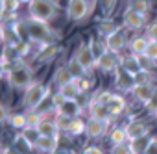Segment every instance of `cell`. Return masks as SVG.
Wrapping results in <instances>:
<instances>
[{
	"mask_svg": "<svg viewBox=\"0 0 157 154\" xmlns=\"http://www.w3.org/2000/svg\"><path fill=\"white\" fill-rule=\"evenodd\" d=\"M26 26H28V41L30 43H39L43 47L56 43V32L50 28L48 22L37 21V19H26Z\"/></svg>",
	"mask_w": 157,
	"mask_h": 154,
	"instance_id": "6da1fadb",
	"label": "cell"
},
{
	"mask_svg": "<svg viewBox=\"0 0 157 154\" xmlns=\"http://www.w3.org/2000/svg\"><path fill=\"white\" fill-rule=\"evenodd\" d=\"M59 13V6L54 0H32L28 4V17L43 22H52Z\"/></svg>",
	"mask_w": 157,
	"mask_h": 154,
	"instance_id": "7a4b0ae2",
	"label": "cell"
},
{
	"mask_svg": "<svg viewBox=\"0 0 157 154\" xmlns=\"http://www.w3.org/2000/svg\"><path fill=\"white\" fill-rule=\"evenodd\" d=\"M8 84L13 87V89H28L32 84H33V74H32V69L24 63H17L13 65L11 69H8Z\"/></svg>",
	"mask_w": 157,
	"mask_h": 154,
	"instance_id": "3957f363",
	"label": "cell"
},
{
	"mask_svg": "<svg viewBox=\"0 0 157 154\" xmlns=\"http://www.w3.org/2000/svg\"><path fill=\"white\" fill-rule=\"evenodd\" d=\"M48 95H50V89H48L44 84L33 82V84L24 91V97H22V106H24V110H37Z\"/></svg>",
	"mask_w": 157,
	"mask_h": 154,
	"instance_id": "277c9868",
	"label": "cell"
},
{
	"mask_svg": "<svg viewBox=\"0 0 157 154\" xmlns=\"http://www.w3.org/2000/svg\"><path fill=\"white\" fill-rule=\"evenodd\" d=\"M91 15L89 0H68L67 4V19L72 22H82Z\"/></svg>",
	"mask_w": 157,
	"mask_h": 154,
	"instance_id": "5b68a950",
	"label": "cell"
},
{
	"mask_svg": "<svg viewBox=\"0 0 157 154\" xmlns=\"http://www.w3.org/2000/svg\"><path fill=\"white\" fill-rule=\"evenodd\" d=\"M74 58L80 61V65L87 71V72H91L93 69H96V59H98V56H96V52L93 50V47L89 45V43H80L78 45V48H76V52H74Z\"/></svg>",
	"mask_w": 157,
	"mask_h": 154,
	"instance_id": "8992f818",
	"label": "cell"
},
{
	"mask_svg": "<svg viewBox=\"0 0 157 154\" xmlns=\"http://www.w3.org/2000/svg\"><path fill=\"white\" fill-rule=\"evenodd\" d=\"M96 69L105 72V74H115L120 69V56L115 52H104L102 56H98L96 59Z\"/></svg>",
	"mask_w": 157,
	"mask_h": 154,
	"instance_id": "52a82bcc",
	"label": "cell"
},
{
	"mask_svg": "<svg viewBox=\"0 0 157 154\" xmlns=\"http://www.w3.org/2000/svg\"><path fill=\"white\" fill-rule=\"evenodd\" d=\"M115 86L122 93H131L135 89V76L131 72L124 71V69H118L115 72Z\"/></svg>",
	"mask_w": 157,
	"mask_h": 154,
	"instance_id": "ba28073f",
	"label": "cell"
},
{
	"mask_svg": "<svg viewBox=\"0 0 157 154\" xmlns=\"http://www.w3.org/2000/svg\"><path fill=\"white\" fill-rule=\"evenodd\" d=\"M122 22H124V26L129 28V30H140V28H144V24H146V15H140V13L135 11L133 8H128V10L124 11V15H122Z\"/></svg>",
	"mask_w": 157,
	"mask_h": 154,
	"instance_id": "9c48e42d",
	"label": "cell"
},
{
	"mask_svg": "<svg viewBox=\"0 0 157 154\" xmlns=\"http://www.w3.org/2000/svg\"><path fill=\"white\" fill-rule=\"evenodd\" d=\"M124 128H126V134H128V141H133L137 137H142V136L150 134L148 124L144 121H140V119H131L129 123L124 124Z\"/></svg>",
	"mask_w": 157,
	"mask_h": 154,
	"instance_id": "30bf717a",
	"label": "cell"
},
{
	"mask_svg": "<svg viewBox=\"0 0 157 154\" xmlns=\"http://www.w3.org/2000/svg\"><path fill=\"white\" fill-rule=\"evenodd\" d=\"M104 41H105L107 50H109V52H115V54L122 52V50L129 45V43H128V39H126V34H124L122 30H117L115 34H111V35H109V37H105Z\"/></svg>",
	"mask_w": 157,
	"mask_h": 154,
	"instance_id": "8fae6325",
	"label": "cell"
},
{
	"mask_svg": "<svg viewBox=\"0 0 157 154\" xmlns=\"http://www.w3.org/2000/svg\"><path fill=\"white\" fill-rule=\"evenodd\" d=\"M57 93H59L65 100H78V97L83 93V89H82V86H80V80H72L70 84H65V86L57 87Z\"/></svg>",
	"mask_w": 157,
	"mask_h": 154,
	"instance_id": "7c38bea8",
	"label": "cell"
},
{
	"mask_svg": "<svg viewBox=\"0 0 157 154\" xmlns=\"http://www.w3.org/2000/svg\"><path fill=\"white\" fill-rule=\"evenodd\" d=\"M89 115H91V119H98V121H104V123H111V119H113L107 104H102V102H96V100H93V104L89 108Z\"/></svg>",
	"mask_w": 157,
	"mask_h": 154,
	"instance_id": "4fadbf2b",
	"label": "cell"
},
{
	"mask_svg": "<svg viewBox=\"0 0 157 154\" xmlns=\"http://www.w3.org/2000/svg\"><path fill=\"white\" fill-rule=\"evenodd\" d=\"M107 126H109V123H104V121H98V119H89L85 136L89 139H98V137H102L107 132Z\"/></svg>",
	"mask_w": 157,
	"mask_h": 154,
	"instance_id": "5bb4252c",
	"label": "cell"
},
{
	"mask_svg": "<svg viewBox=\"0 0 157 154\" xmlns=\"http://www.w3.org/2000/svg\"><path fill=\"white\" fill-rule=\"evenodd\" d=\"M57 52H59V45H57V43L46 45V47H43L41 52L35 56V63H39V65H46V63H50V61L57 56Z\"/></svg>",
	"mask_w": 157,
	"mask_h": 154,
	"instance_id": "9a60e30c",
	"label": "cell"
},
{
	"mask_svg": "<svg viewBox=\"0 0 157 154\" xmlns=\"http://www.w3.org/2000/svg\"><path fill=\"white\" fill-rule=\"evenodd\" d=\"M148 45H150L148 35H135V37H131V41H129L128 47H129V52L133 56H142V54H146Z\"/></svg>",
	"mask_w": 157,
	"mask_h": 154,
	"instance_id": "2e32d148",
	"label": "cell"
},
{
	"mask_svg": "<svg viewBox=\"0 0 157 154\" xmlns=\"http://www.w3.org/2000/svg\"><path fill=\"white\" fill-rule=\"evenodd\" d=\"M155 89H157V87H155L153 84H148V86H135V89L131 91V95H133L135 100H139V102H142V104L146 106L148 100L153 97Z\"/></svg>",
	"mask_w": 157,
	"mask_h": 154,
	"instance_id": "e0dca14e",
	"label": "cell"
},
{
	"mask_svg": "<svg viewBox=\"0 0 157 154\" xmlns=\"http://www.w3.org/2000/svg\"><path fill=\"white\" fill-rule=\"evenodd\" d=\"M57 145H59V137H46V136H41V139L37 141L35 145V150L41 152V154H54L57 150Z\"/></svg>",
	"mask_w": 157,
	"mask_h": 154,
	"instance_id": "ac0fdd59",
	"label": "cell"
},
{
	"mask_svg": "<svg viewBox=\"0 0 157 154\" xmlns=\"http://www.w3.org/2000/svg\"><path fill=\"white\" fill-rule=\"evenodd\" d=\"M37 130L41 132V136H46V137H59V134H61L59 128L56 126V121L54 119H48L46 115L37 124Z\"/></svg>",
	"mask_w": 157,
	"mask_h": 154,
	"instance_id": "d6986e66",
	"label": "cell"
},
{
	"mask_svg": "<svg viewBox=\"0 0 157 154\" xmlns=\"http://www.w3.org/2000/svg\"><path fill=\"white\" fill-rule=\"evenodd\" d=\"M72 80H74V78H72V74H70L67 63H65V65H59V67L54 71V74H52V82H54L57 87H61V86H65V84H70Z\"/></svg>",
	"mask_w": 157,
	"mask_h": 154,
	"instance_id": "ffe728a7",
	"label": "cell"
},
{
	"mask_svg": "<svg viewBox=\"0 0 157 154\" xmlns=\"http://www.w3.org/2000/svg\"><path fill=\"white\" fill-rule=\"evenodd\" d=\"M120 69H124V71L131 72L133 76H135L137 72H140V71H142V67H140L139 56H133V54L122 56V58H120Z\"/></svg>",
	"mask_w": 157,
	"mask_h": 154,
	"instance_id": "44dd1931",
	"label": "cell"
},
{
	"mask_svg": "<svg viewBox=\"0 0 157 154\" xmlns=\"http://www.w3.org/2000/svg\"><path fill=\"white\" fill-rule=\"evenodd\" d=\"M57 113H63V115H68V117H80L82 115V106L78 104V100H65V104L61 108L56 110Z\"/></svg>",
	"mask_w": 157,
	"mask_h": 154,
	"instance_id": "7402d4cb",
	"label": "cell"
},
{
	"mask_svg": "<svg viewBox=\"0 0 157 154\" xmlns=\"http://www.w3.org/2000/svg\"><path fill=\"white\" fill-rule=\"evenodd\" d=\"M107 108H109V111H111L113 117H118L126 110V99L122 95H113L109 99V102H107Z\"/></svg>",
	"mask_w": 157,
	"mask_h": 154,
	"instance_id": "603a6c76",
	"label": "cell"
},
{
	"mask_svg": "<svg viewBox=\"0 0 157 154\" xmlns=\"http://www.w3.org/2000/svg\"><path fill=\"white\" fill-rule=\"evenodd\" d=\"M151 139H153V137L148 134V136H142V137H137V139L129 141V147H131L133 154H146V150H148Z\"/></svg>",
	"mask_w": 157,
	"mask_h": 154,
	"instance_id": "cb8c5ba5",
	"label": "cell"
},
{
	"mask_svg": "<svg viewBox=\"0 0 157 154\" xmlns=\"http://www.w3.org/2000/svg\"><path fill=\"white\" fill-rule=\"evenodd\" d=\"M117 30H120V26L115 22V21H111V19H102L100 21V24H98V32H100V35L105 39V37H109L111 34H115Z\"/></svg>",
	"mask_w": 157,
	"mask_h": 154,
	"instance_id": "d4e9b609",
	"label": "cell"
},
{
	"mask_svg": "<svg viewBox=\"0 0 157 154\" xmlns=\"http://www.w3.org/2000/svg\"><path fill=\"white\" fill-rule=\"evenodd\" d=\"M67 67H68V71H70V74H72L74 80H83V76L87 74V71L80 65V61H78L74 56L67 61Z\"/></svg>",
	"mask_w": 157,
	"mask_h": 154,
	"instance_id": "484cf974",
	"label": "cell"
},
{
	"mask_svg": "<svg viewBox=\"0 0 157 154\" xmlns=\"http://www.w3.org/2000/svg\"><path fill=\"white\" fill-rule=\"evenodd\" d=\"M19 134H21V136H22V137H24V139L33 147V148H35L37 141L41 139V132L37 130V126H26V128H24V130H21Z\"/></svg>",
	"mask_w": 157,
	"mask_h": 154,
	"instance_id": "4316f807",
	"label": "cell"
},
{
	"mask_svg": "<svg viewBox=\"0 0 157 154\" xmlns=\"http://www.w3.org/2000/svg\"><path fill=\"white\" fill-rule=\"evenodd\" d=\"M109 143L111 145H120V143H128V134L124 126H115L109 132Z\"/></svg>",
	"mask_w": 157,
	"mask_h": 154,
	"instance_id": "83f0119b",
	"label": "cell"
},
{
	"mask_svg": "<svg viewBox=\"0 0 157 154\" xmlns=\"http://www.w3.org/2000/svg\"><path fill=\"white\" fill-rule=\"evenodd\" d=\"M85 130H87V123L80 115V117H74L72 119V124H70V128H68L67 134H70V136H82V134H85Z\"/></svg>",
	"mask_w": 157,
	"mask_h": 154,
	"instance_id": "f1b7e54d",
	"label": "cell"
},
{
	"mask_svg": "<svg viewBox=\"0 0 157 154\" xmlns=\"http://www.w3.org/2000/svg\"><path fill=\"white\" fill-rule=\"evenodd\" d=\"M72 119L74 117H68V115H63V113H54V121H56V126L59 128V132H68L70 124H72Z\"/></svg>",
	"mask_w": 157,
	"mask_h": 154,
	"instance_id": "f546056e",
	"label": "cell"
},
{
	"mask_svg": "<svg viewBox=\"0 0 157 154\" xmlns=\"http://www.w3.org/2000/svg\"><path fill=\"white\" fill-rule=\"evenodd\" d=\"M10 124H11L13 128H17V130H24V128L28 126L26 113H24V111H21V113H13V115L10 117Z\"/></svg>",
	"mask_w": 157,
	"mask_h": 154,
	"instance_id": "4dcf8cb0",
	"label": "cell"
},
{
	"mask_svg": "<svg viewBox=\"0 0 157 154\" xmlns=\"http://www.w3.org/2000/svg\"><path fill=\"white\" fill-rule=\"evenodd\" d=\"M153 84V72L151 71H140L135 74V86H148Z\"/></svg>",
	"mask_w": 157,
	"mask_h": 154,
	"instance_id": "1f68e13d",
	"label": "cell"
},
{
	"mask_svg": "<svg viewBox=\"0 0 157 154\" xmlns=\"http://www.w3.org/2000/svg\"><path fill=\"white\" fill-rule=\"evenodd\" d=\"M129 8H133L140 15H148L150 10H151V2H150V0H131V6Z\"/></svg>",
	"mask_w": 157,
	"mask_h": 154,
	"instance_id": "d6a6232c",
	"label": "cell"
},
{
	"mask_svg": "<svg viewBox=\"0 0 157 154\" xmlns=\"http://www.w3.org/2000/svg\"><path fill=\"white\" fill-rule=\"evenodd\" d=\"M13 147H15L19 152H22V154H30V152H33V150H35V148H33V147H32V145H30V143L21 136V134L15 137V145H13Z\"/></svg>",
	"mask_w": 157,
	"mask_h": 154,
	"instance_id": "836d02e7",
	"label": "cell"
},
{
	"mask_svg": "<svg viewBox=\"0 0 157 154\" xmlns=\"http://www.w3.org/2000/svg\"><path fill=\"white\" fill-rule=\"evenodd\" d=\"M98 2H100V8H102L104 15L109 17V15L115 11V8H117V4H118V0H98Z\"/></svg>",
	"mask_w": 157,
	"mask_h": 154,
	"instance_id": "e575fe53",
	"label": "cell"
},
{
	"mask_svg": "<svg viewBox=\"0 0 157 154\" xmlns=\"http://www.w3.org/2000/svg\"><path fill=\"white\" fill-rule=\"evenodd\" d=\"M109 154H133V150H131L129 141H128V143H120V145H111Z\"/></svg>",
	"mask_w": 157,
	"mask_h": 154,
	"instance_id": "d590c367",
	"label": "cell"
},
{
	"mask_svg": "<svg viewBox=\"0 0 157 154\" xmlns=\"http://www.w3.org/2000/svg\"><path fill=\"white\" fill-rule=\"evenodd\" d=\"M19 2L17 0H2V13L4 11H10V13H17V10H19Z\"/></svg>",
	"mask_w": 157,
	"mask_h": 154,
	"instance_id": "8d00e7d4",
	"label": "cell"
},
{
	"mask_svg": "<svg viewBox=\"0 0 157 154\" xmlns=\"http://www.w3.org/2000/svg\"><path fill=\"white\" fill-rule=\"evenodd\" d=\"M139 61H140V67H142V71H153V67H155V61H153L151 58H148L146 54L139 56Z\"/></svg>",
	"mask_w": 157,
	"mask_h": 154,
	"instance_id": "74e56055",
	"label": "cell"
},
{
	"mask_svg": "<svg viewBox=\"0 0 157 154\" xmlns=\"http://www.w3.org/2000/svg\"><path fill=\"white\" fill-rule=\"evenodd\" d=\"M146 110H148L151 115H155V113H157V89H155L153 97L148 100V104H146Z\"/></svg>",
	"mask_w": 157,
	"mask_h": 154,
	"instance_id": "f35d334b",
	"label": "cell"
},
{
	"mask_svg": "<svg viewBox=\"0 0 157 154\" xmlns=\"http://www.w3.org/2000/svg\"><path fill=\"white\" fill-rule=\"evenodd\" d=\"M146 56L151 58L153 61H157V41H150L148 50H146Z\"/></svg>",
	"mask_w": 157,
	"mask_h": 154,
	"instance_id": "ab89813d",
	"label": "cell"
},
{
	"mask_svg": "<svg viewBox=\"0 0 157 154\" xmlns=\"http://www.w3.org/2000/svg\"><path fill=\"white\" fill-rule=\"evenodd\" d=\"M146 35H148V39H150V41H157V21H155V22H151V24L148 26Z\"/></svg>",
	"mask_w": 157,
	"mask_h": 154,
	"instance_id": "60d3db41",
	"label": "cell"
},
{
	"mask_svg": "<svg viewBox=\"0 0 157 154\" xmlns=\"http://www.w3.org/2000/svg\"><path fill=\"white\" fill-rule=\"evenodd\" d=\"M146 154H157V137H153V139H151V143H150V147H148Z\"/></svg>",
	"mask_w": 157,
	"mask_h": 154,
	"instance_id": "b9f144b4",
	"label": "cell"
},
{
	"mask_svg": "<svg viewBox=\"0 0 157 154\" xmlns=\"http://www.w3.org/2000/svg\"><path fill=\"white\" fill-rule=\"evenodd\" d=\"M83 154H104V150L100 147H87L83 150Z\"/></svg>",
	"mask_w": 157,
	"mask_h": 154,
	"instance_id": "7bdbcfd3",
	"label": "cell"
},
{
	"mask_svg": "<svg viewBox=\"0 0 157 154\" xmlns=\"http://www.w3.org/2000/svg\"><path fill=\"white\" fill-rule=\"evenodd\" d=\"M2 154H22V152H19L15 147H6V148H2Z\"/></svg>",
	"mask_w": 157,
	"mask_h": 154,
	"instance_id": "ee69618b",
	"label": "cell"
},
{
	"mask_svg": "<svg viewBox=\"0 0 157 154\" xmlns=\"http://www.w3.org/2000/svg\"><path fill=\"white\" fill-rule=\"evenodd\" d=\"M17 2H19V4H30L32 0H17Z\"/></svg>",
	"mask_w": 157,
	"mask_h": 154,
	"instance_id": "f6af8a7d",
	"label": "cell"
},
{
	"mask_svg": "<svg viewBox=\"0 0 157 154\" xmlns=\"http://www.w3.org/2000/svg\"><path fill=\"white\" fill-rule=\"evenodd\" d=\"M54 154H67V152H63V150H56Z\"/></svg>",
	"mask_w": 157,
	"mask_h": 154,
	"instance_id": "bcb514c9",
	"label": "cell"
},
{
	"mask_svg": "<svg viewBox=\"0 0 157 154\" xmlns=\"http://www.w3.org/2000/svg\"><path fill=\"white\" fill-rule=\"evenodd\" d=\"M153 117H155V121H157V113H155V115H153Z\"/></svg>",
	"mask_w": 157,
	"mask_h": 154,
	"instance_id": "7dc6e473",
	"label": "cell"
}]
</instances>
